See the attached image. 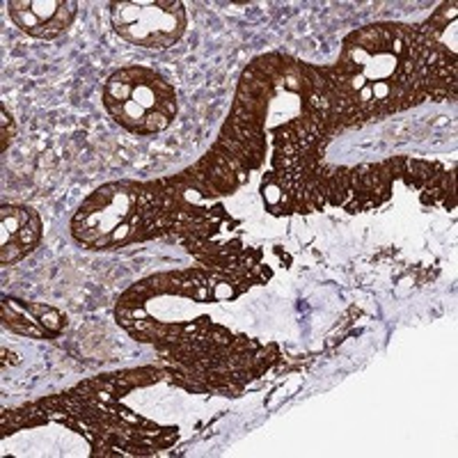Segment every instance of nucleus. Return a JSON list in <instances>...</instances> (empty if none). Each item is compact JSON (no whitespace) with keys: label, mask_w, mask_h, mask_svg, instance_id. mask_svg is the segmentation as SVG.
I'll return each mask as SVG.
<instances>
[{"label":"nucleus","mask_w":458,"mask_h":458,"mask_svg":"<svg viewBox=\"0 0 458 458\" xmlns=\"http://www.w3.org/2000/svg\"><path fill=\"white\" fill-rule=\"evenodd\" d=\"M28 314H33V319L42 325V328L48 332V334H58L60 330L65 328V319L62 314L55 312L53 307H44V305H28L23 307Z\"/></svg>","instance_id":"obj_1"},{"label":"nucleus","mask_w":458,"mask_h":458,"mask_svg":"<svg viewBox=\"0 0 458 458\" xmlns=\"http://www.w3.org/2000/svg\"><path fill=\"white\" fill-rule=\"evenodd\" d=\"M14 138V121L7 115V110L3 108V149H7V142Z\"/></svg>","instance_id":"obj_3"},{"label":"nucleus","mask_w":458,"mask_h":458,"mask_svg":"<svg viewBox=\"0 0 458 458\" xmlns=\"http://www.w3.org/2000/svg\"><path fill=\"white\" fill-rule=\"evenodd\" d=\"M261 195H263V200H266V205L271 207V211L278 209V207L282 205L284 195H287V190L282 188L280 179H278V175H275L273 170H271L268 175L263 177V181H261Z\"/></svg>","instance_id":"obj_2"}]
</instances>
